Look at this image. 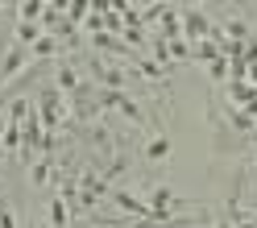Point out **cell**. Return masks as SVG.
<instances>
[{
  "label": "cell",
  "mask_w": 257,
  "mask_h": 228,
  "mask_svg": "<svg viewBox=\"0 0 257 228\" xmlns=\"http://www.w3.org/2000/svg\"><path fill=\"white\" fill-rule=\"evenodd\" d=\"M58 112H62L58 95H54V91H46V95H42V121H46V125L54 129V125H58Z\"/></svg>",
  "instance_id": "277c9868"
},
{
  "label": "cell",
  "mask_w": 257,
  "mask_h": 228,
  "mask_svg": "<svg viewBox=\"0 0 257 228\" xmlns=\"http://www.w3.org/2000/svg\"><path fill=\"white\" fill-rule=\"evenodd\" d=\"M112 199H116L124 211H133V216H154V207H150V203H141L137 195H128V191H112Z\"/></svg>",
  "instance_id": "7a4b0ae2"
},
{
  "label": "cell",
  "mask_w": 257,
  "mask_h": 228,
  "mask_svg": "<svg viewBox=\"0 0 257 228\" xmlns=\"http://www.w3.org/2000/svg\"><path fill=\"white\" fill-rule=\"evenodd\" d=\"M58 87L62 91H75V71L71 67H58Z\"/></svg>",
  "instance_id": "8992f818"
},
{
  "label": "cell",
  "mask_w": 257,
  "mask_h": 228,
  "mask_svg": "<svg viewBox=\"0 0 257 228\" xmlns=\"http://www.w3.org/2000/svg\"><path fill=\"white\" fill-rule=\"evenodd\" d=\"M25 58H29V54H25V46L17 42V46H13V50H9V58L0 62V83H5V79H13V75H17V71L25 67Z\"/></svg>",
  "instance_id": "6da1fadb"
},
{
  "label": "cell",
  "mask_w": 257,
  "mask_h": 228,
  "mask_svg": "<svg viewBox=\"0 0 257 228\" xmlns=\"http://www.w3.org/2000/svg\"><path fill=\"white\" fill-rule=\"evenodd\" d=\"M146 158H150V162H166V158H170V137H162V133L150 137V141H146Z\"/></svg>",
  "instance_id": "3957f363"
},
{
  "label": "cell",
  "mask_w": 257,
  "mask_h": 228,
  "mask_svg": "<svg viewBox=\"0 0 257 228\" xmlns=\"http://www.w3.org/2000/svg\"><path fill=\"white\" fill-rule=\"evenodd\" d=\"M50 224L54 228H67V203H62V199H50Z\"/></svg>",
  "instance_id": "5b68a950"
},
{
  "label": "cell",
  "mask_w": 257,
  "mask_h": 228,
  "mask_svg": "<svg viewBox=\"0 0 257 228\" xmlns=\"http://www.w3.org/2000/svg\"><path fill=\"white\" fill-rule=\"evenodd\" d=\"M34 54H54V38H38L34 42Z\"/></svg>",
  "instance_id": "52a82bcc"
},
{
  "label": "cell",
  "mask_w": 257,
  "mask_h": 228,
  "mask_svg": "<svg viewBox=\"0 0 257 228\" xmlns=\"http://www.w3.org/2000/svg\"><path fill=\"white\" fill-rule=\"evenodd\" d=\"M0 228H17V224H13V211H9V207H0Z\"/></svg>",
  "instance_id": "ba28073f"
}]
</instances>
